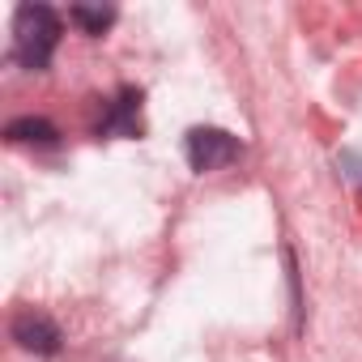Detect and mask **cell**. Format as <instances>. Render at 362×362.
Returning a JSON list of instances; mask_svg holds the SVG:
<instances>
[{"instance_id":"obj_6","label":"cell","mask_w":362,"mask_h":362,"mask_svg":"<svg viewBox=\"0 0 362 362\" xmlns=\"http://www.w3.org/2000/svg\"><path fill=\"white\" fill-rule=\"evenodd\" d=\"M69 18L86 30V35H103L111 22H115V9H90V5H73Z\"/></svg>"},{"instance_id":"obj_2","label":"cell","mask_w":362,"mask_h":362,"mask_svg":"<svg viewBox=\"0 0 362 362\" xmlns=\"http://www.w3.org/2000/svg\"><path fill=\"white\" fill-rule=\"evenodd\" d=\"M239 153H243V145H239V136H230L226 128H192V132H188V162H192V170H201V175L230 166Z\"/></svg>"},{"instance_id":"obj_5","label":"cell","mask_w":362,"mask_h":362,"mask_svg":"<svg viewBox=\"0 0 362 362\" xmlns=\"http://www.w3.org/2000/svg\"><path fill=\"white\" fill-rule=\"evenodd\" d=\"M5 136H9L13 145H52V141H56V128H52L47 119L22 115V119H13V124L5 128Z\"/></svg>"},{"instance_id":"obj_1","label":"cell","mask_w":362,"mask_h":362,"mask_svg":"<svg viewBox=\"0 0 362 362\" xmlns=\"http://www.w3.org/2000/svg\"><path fill=\"white\" fill-rule=\"evenodd\" d=\"M60 43V18L47 5H22L13 18V56L26 69H47Z\"/></svg>"},{"instance_id":"obj_4","label":"cell","mask_w":362,"mask_h":362,"mask_svg":"<svg viewBox=\"0 0 362 362\" xmlns=\"http://www.w3.org/2000/svg\"><path fill=\"white\" fill-rule=\"evenodd\" d=\"M103 132H119V136H136L141 132V90H124L111 107V115L103 119Z\"/></svg>"},{"instance_id":"obj_3","label":"cell","mask_w":362,"mask_h":362,"mask_svg":"<svg viewBox=\"0 0 362 362\" xmlns=\"http://www.w3.org/2000/svg\"><path fill=\"white\" fill-rule=\"evenodd\" d=\"M13 341H18L22 349H30V354H56V349H60V328H56L47 315L26 311V315L13 320Z\"/></svg>"}]
</instances>
